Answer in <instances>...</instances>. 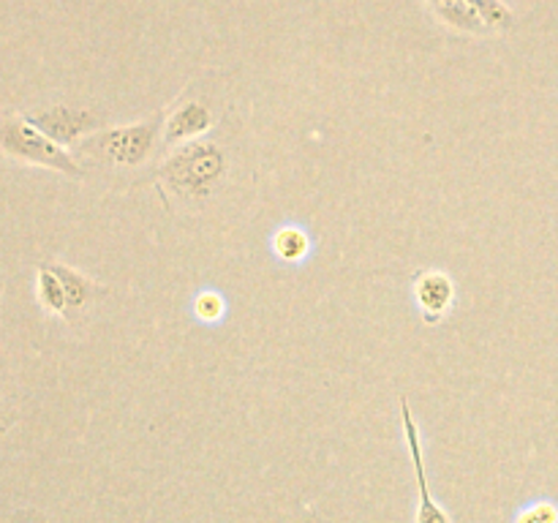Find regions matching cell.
Segmentation results:
<instances>
[{"instance_id":"cell-9","label":"cell","mask_w":558,"mask_h":523,"mask_svg":"<svg viewBox=\"0 0 558 523\" xmlns=\"http://www.w3.org/2000/svg\"><path fill=\"white\" fill-rule=\"evenodd\" d=\"M49 267H52L54 276H58L60 283H63L65 316L82 314L87 305H93L98 297H104V294H107V289L98 287L96 281H90L85 272L74 270V267H65V265H60V262H52Z\"/></svg>"},{"instance_id":"cell-13","label":"cell","mask_w":558,"mask_h":523,"mask_svg":"<svg viewBox=\"0 0 558 523\" xmlns=\"http://www.w3.org/2000/svg\"><path fill=\"white\" fill-rule=\"evenodd\" d=\"M515 523H558V510L550 501H539V504L523 510Z\"/></svg>"},{"instance_id":"cell-3","label":"cell","mask_w":558,"mask_h":523,"mask_svg":"<svg viewBox=\"0 0 558 523\" xmlns=\"http://www.w3.org/2000/svg\"><path fill=\"white\" fill-rule=\"evenodd\" d=\"M0 153L20 163L52 169V172L65 174V178H85V169L80 167V161L63 145L49 139L44 131H38L25 114H0Z\"/></svg>"},{"instance_id":"cell-2","label":"cell","mask_w":558,"mask_h":523,"mask_svg":"<svg viewBox=\"0 0 558 523\" xmlns=\"http://www.w3.org/2000/svg\"><path fill=\"white\" fill-rule=\"evenodd\" d=\"M158 136H163V112L140 120V123L93 131L90 136H85L76 145V150L96 163L134 169L142 167L153 156V150L158 145Z\"/></svg>"},{"instance_id":"cell-6","label":"cell","mask_w":558,"mask_h":523,"mask_svg":"<svg viewBox=\"0 0 558 523\" xmlns=\"http://www.w3.org/2000/svg\"><path fill=\"white\" fill-rule=\"evenodd\" d=\"M401 417H403V434H407L409 452H412L414 474H417V490H420V504L414 521L417 523H452V518L441 510L439 501L430 496L428 490V474H425V461H423V445H420V428L417 419H414L409 401L401 396Z\"/></svg>"},{"instance_id":"cell-7","label":"cell","mask_w":558,"mask_h":523,"mask_svg":"<svg viewBox=\"0 0 558 523\" xmlns=\"http://www.w3.org/2000/svg\"><path fill=\"white\" fill-rule=\"evenodd\" d=\"M216 125V114L205 101H185L172 109V114L163 123V147H180L185 142L199 139L202 134Z\"/></svg>"},{"instance_id":"cell-12","label":"cell","mask_w":558,"mask_h":523,"mask_svg":"<svg viewBox=\"0 0 558 523\" xmlns=\"http://www.w3.org/2000/svg\"><path fill=\"white\" fill-rule=\"evenodd\" d=\"M194 314L199 316L202 321H216V319H221V314H223V300L218 297L216 292H202L199 297L194 300Z\"/></svg>"},{"instance_id":"cell-4","label":"cell","mask_w":558,"mask_h":523,"mask_svg":"<svg viewBox=\"0 0 558 523\" xmlns=\"http://www.w3.org/2000/svg\"><path fill=\"white\" fill-rule=\"evenodd\" d=\"M447 27L469 36L507 33L515 27V14L505 0H425Z\"/></svg>"},{"instance_id":"cell-11","label":"cell","mask_w":558,"mask_h":523,"mask_svg":"<svg viewBox=\"0 0 558 523\" xmlns=\"http://www.w3.org/2000/svg\"><path fill=\"white\" fill-rule=\"evenodd\" d=\"M272 248L281 259L287 262H300L308 254V234L298 227H283L281 232L272 238Z\"/></svg>"},{"instance_id":"cell-14","label":"cell","mask_w":558,"mask_h":523,"mask_svg":"<svg viewBox=\"0 0 558 523\" xmlns=\"http://www.w3.org/2000/svg\"><path fill=\"white\" fill-rule=\"evenodd\" d=\"M0 434H5V423H0Z\"/></svg>"},{"instance_id":"cell-8","label":"cell","mask_w":558,"mask_h":523,"mask_svg":"<svg viewBox=\"0 0 558 523\" xmlns=\"http://www.w3.org/2000/svg\"><path fill=\"white\" fill-rule=\"evenodd\" d=\"M414 300H417L420 311H423V319L428 325H436L450 311L452 300H456V283H452L447 272L423 270L414 278Z\"/></svg>"},{"instance_id":"cell-1","label":"cell","mask_w":558,"mask_h":523,"mask_svg":"<svg viewBox=\"0 0 558 523\" xmlns=\"http://www.w3.org/2000/svg\"><path fill=\"white\" fill-rule=\"evenodd\" d=\"M229 158L221 145L205 139L185 142L158 167V180L185 202H205L227 178Z\"/></svg>"},{"instance_id":"cell-10","label":"cell","mask_w":558,"mask_h":523,"mask_svg":"<svg viewBox=\"0 0 558 523\" xmlns=\"http://www.w3.org/2000/svg\"><path fill=\"white\" fill-rule=\"evenodd\" d=\"M36 292H38V303L47 314L54 316H65V292H63V283L60 278L54 276V270L49 265L38 267V283H36Z\"/></svg>"},{"instance_id":"cell-5","label":"cell","mask_w":558,"mask_h":523,"mask_svg":"<svg viewBox=\"0 0 558 523\" xmlns=\"http://www.w3.org/2000/svg\"><path fill=\"white\" fill-rule=\"evenodd\" d=\"M38 131L49 136L52 142L63 147H76L85 136L98 131V114L90 109H71V107H49L41 112L25 114Z\"/></svg>"}]
</instances>
